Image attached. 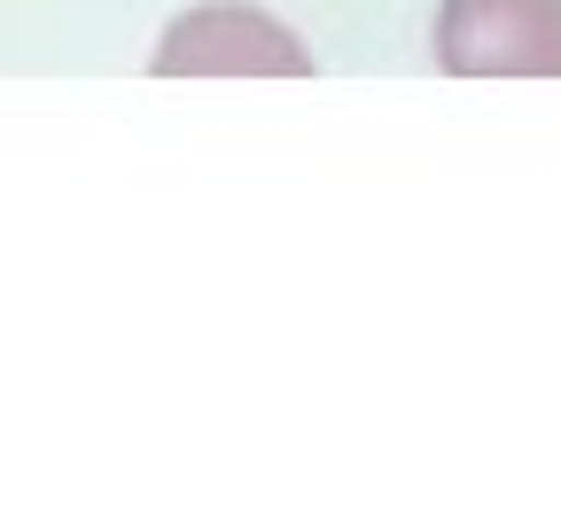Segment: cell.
Returning <instances> with one entry per match:
<instances>
[{
    "mask_svg": "<svg viewBox=\"0 0 561 530\" xmlns=\"http://www.w3.org/2000/svg\"><path fill=\"white\" fill-rule=\"evenodd\" d=\"M149 62H157V79H203V71H227V79H305L312 71V55L297 47V32L273 24L265 9H242V0H210V9L172 16Z\"/></svg>",
    "mask_w": 561,
    "mask_h": 530,
    "instance_id": "2",
    "label": "cell"
},
{
    "mask_svg": "<svg viewBox=\"0 0 561 530\" xmlns=\"http://www.w3.org/2000/svg\"><path fill=\"white\" fill-rule=\"evenodd\" d=\"M437 62L453 79H561V0H445Z\"/></svg>",
    "mask_w": 561,
    "mask_h": 530,
    "instance_id": "1",
    "label": "cell"
}]
</instances>
